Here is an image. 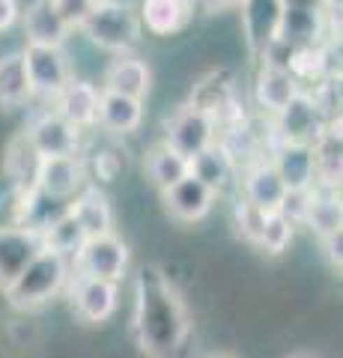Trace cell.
Instances as JSON below:
<instances>
[{
  "label": "cell",
  "mask_w": 343,
  "mask_h": 358,
  "mask_svg": "<svg viewBox=\"0 0 343 358\" xmlns=\"http://www.w3.org/2000/svg\"><path fill=\"white\" fill-rule=\"evenodd\" d=\"M135 331L149 358H170L188 334V313L180 293L159 266H143L138 278Z\"/></svg>",
  "instance_id": "1"
},
{
  "label": "cell",
  "mask_w": 343,
  "mask_h": 358,
  "mask_svg": "<svg viewBox=\"0 0 343 358\" xmlns=\"http://www.w3.org/2000/svg\"><path fill=\"white\" fill-rule=\"evenodd\" d=\"M93 45L110 54H131L135 45L140 42V18L138 9L126 3V0H96L90 15L84 18V24L75 30Z\"/></svg>",
  "instance_id": "2"
},
{
  "label": "cell",
  "mask_w": 343,
  "mask_h": 358,
  "mask_svg": "<svg viewBox=\"0 0 343 358\" xmlns=\"http://www.w3.org/2000/svg\"><path fill=\"white\" fill-rule=\"evenodd\" d=\"M66 281H69V260L45 248L33 257L24 272H21L3 293H6L13 308L33 310V308L45 305V301H51L57 296L66 287Z\"/></svg>",
  "instance_id": "3"
},
{
  "label": "cell",
  "mask_w": 343,
  "mask_h": 358,
  "mask_svg": "<svg viewBox=\"0 0 343 358\" xmlns=\"http://www.w3.org/2000/svg\"><path fill=\"white\" fill-rule=\"evenodd\" d=\"M21 57H24V69H27L33 99H48V102H54V99L60 96V90L75 78L72 57L66 54V48L24 45V48H21Z\"/></svg>",
  "instance_id": "4"
},
{
  "label": "cell",
  "mask_w": 343,
  "mask_h": 358,
  "mask_svg": "<svg viewBox=\"0 0 343 358\" xmlns=\"http://www.w3.org/2000/svg\"><path fill=\"white\" fill-rule=\"evenodd\" d=\"M218 141V129L212 117L200 110L197 105H185L180 110H173L164 122V147H170L173 152H180L182 159L191 162L194 155H200Z\"/></svg>",
  "instance_id": "5"
},
{
  "label": "cell",
  "mask_w": 343,
  "mask_h": 358,
  "mask_svg": "<svg viewBox=\"0 0 343 358\" xmlns=\"http://www.w3.org/2000/svg\"><path fill=\"white\" fill-rule=\"evenodd\" d=\"M78 275L87 278H102V281L119 284L129 266V248L117 233H105V236H93L81 245V251L72 257Z\"/></svg>",
  "instance_id": "6"
},
{
  "label": "cell",
  "mask_w": 343,
  "mask_h": 358,
  "mask_svg": "<svg viewBox=\"0 0 343 358\" xmlns=\"http://www.w3.org/2000/svg\"><path fill=\"white\" fill-rule=\"evenodd\" d=\"M30 147L36 150L42 159H54V155H81V134L75 126H69L57 110H42V114L24 129Z\"/></svg>",
  "instance_id": "7"
},
{
  "label": "cell",
  "mask_w": 343,
  "mask_h": 358,
  "mask_svg": "<svg viewBox=\"0 0 343 358\" xmlns=\"http://www.w3.org/2000/svg\"><path fill=\"white\" fill-rule=\"evenodd\" d=\"M269 162L278 171L286 192H311V188H316V162L311 143H293L278 138Z\"/></svg>",
  "instance_id": "8"
},
{
  "label": "cell",
  "mask_w": 343,
  "mask_h": 358,
  "mask_svg": "<svg viewBox=\"0 0 343 358\" xmlns=\"http://www.w3.org/2000/svg\"><path fill=\"white\" fill-rule=\"evenodd\" d=\"M39 251H45L42 233L18 224H0V287L6 289L13 284Z\"/></svg>",
  "instance_id": "9"
},
{
  "label": "cell",
  "mask_w": 343,
  "mask_h": 358,
  "mask_svg": "<svg viewBox=\"0 0 343 358\" xmlns=\"http://www.w3.org/2000/svg\"><path fill=\"white\" fill-rule=\"evenodd\" d=\"M275 120H278V138L293 141V143H314L331 122L314 102V96L305 93V90H298L295 99Z\"/></svg>",
  "instance_id": "10"
},
{
  "label": "cell",
  "mask_w": 343,
  "mask_h": 358,
  "mask_svg": "<svg viewBox=\"0 0 343 358\" xmlns=\"http://www.w3.org/2000/svg\"><path fill=\"white\" fill-rule=\"evenodd\" d=\"M69 296H72L75 317L84 320V322H93V326H96V322H105V320L114 317L119 289H117V284L102 281V278L75 275Z\"/></svg>",
  "instance_id": "11"
},
{
  "label": "cell",
  "mask_w": 343,
  "mask_h": 358,
  "mask_svg": "<svg viewBox=\"0 0 343 358\" xmlns=\"http://www.w3.org/2000/svg\"><path fill=\"white\" fill-rule=\"evenodd\" d=\"M21 33L24 45H42V48H66V42L75 36V30L57 15L51 0H39L33 6L21 9Z\"/></svg>",
  "instance_id": "12"
},
{
  "label": "cell",
  "mask_w": 343,
  "mask_h": 358,
  "mask_svg": "<svg viewBox=\"0 0 343 358\" xmlns=\"http://www.w3.org/2000/svg\"><path fill=\"white\" fill-rule=\"evenodd\" d=\"M98 96H102V87L90 78H78L75 75L69 84L60 90V96L54 99V110L75 126L78 131H87L96 126V114H98Z\"/></svg>",
  "instance_id": "13"
},
{
  "label": "cell",
  "mask_w": 343,
  "mask_h": 358,
  "mask_svg": "<svg viewBox=\"0 0 343 358\" xmlns=\"http://www.w3.org/2000/svg\"><path fill=\"white\" fill-rule=\"evenodd\" d=\"M105 93H119L129 99H147L152 90V69L149 63L138 57V54H114V60L108 63L105 78H102Z\"/></svg>",
  "instance_id": "14"
},
{
  "label": "cell",
  "mask_w": 343,
  "mask_h": 358,
  "mask_svg": "<svg viewBox=\"0 0 343 358\" xmlns=\"http://www.w3.org/2000/svg\"><path fill=\"white\" fill-rule=\"evenodd\" d=\"M87 185V164L81 155H54V159H42L36 188L51 197L72 200Z\"/></svg>",
  "instance_id": "15"
},
{
  "label": "cell",
  "mask_w": 343,
  "mask_h": 358,
  "mask_svg": "<svg viewBox=\"0 0 343 358\" xmlns=\"http://www.w3.org/2000/svg\"><path fill=\"white\" fill-rule=\"evenodd\" d=\"M239 185H242V200H248V203H254L263 212H278L286 197V185L281 182V176L269 159H257L254 164H248Z\"/></svg>",
  "instance_id": "16"
},
{
  "label": "cell",
  "mask_w": 343,
  "mask_h": 358,
  "mask_svg": "<svg viewBox=\"0 0 343 358\" xmlns=\"http://www.w3.org/2000/svg\"><path fill=\"white\" fill-rule=\"evenodd\" d=\"M191 15H194V0H140L138 6L140 27L161 39L182 33Z\"/></svg>",
  "instance_id": "17"
},
{
  "label": "cell",
  "mask_w": 343,
  "mask_h": 358,
  "mask_svg": "<svg viewBox=\"0 0 343 358\" xmlns=\"http://www.w3.org/2000/svg\"><path fill=\"white\" fill-rule=\"evenodd\" d=\"M164 194V206L168 212L176 218V221H185V224H194V221H203L209 212L215 206V194L209 192V188L200 182V179H194L188 173L185 179H180L173 188H168Z\"/></svg>",
  "instance_id": "18"
},
{
  "label": "cell",
  "mask_w": 343,
  "mask_h": 358,
  "mask_svg": "<svg viewBox=\"0 0 343 358\" xmlns=\"http://www.w3.org/2000/svg\"><path fill=\"white\" fill-rule=\"evenodd\" d=\"M188 167H191V176L200 179V182L212 192L215 197L227 194L230 188H233L239 182V167H236V159L230 155L221 143L215 141L209 150H203L200 155H194L191 162H188Z\"/></svg>",
  "instance_id": "19"
},
{
  "label": "cell",
  "mask_w": 343,
  "mask_h": 358,
  "mask_svg": "<svg viewBox=\"0 0 343 358\" xmlns=\"http://www.w3.org/2000/svg\"><path fill=\"white\" fill-rule=\"evenodd\" d=\"M272 36L293 45L295 51L319 48V36H323V9H281Z\"/></svg>",
  "instance_id": "20"
},
{
  "label": "cell",
  "mask_w": 343,
  "mask_h": 358,
  "mask_svg": "<svg viewBox=\"0 0 343 358\" xmlns=\"http://www.w3.org/2000/svg\"><path fill=\"white\" fill-rule=\"evenodd\" d=\"M143 108L140 99H129L119 93H105L98 96V114H96V126H102L108 134H117V138H126V134L138 131L143 126Z\"/></svg>",
  "instance_id": "21"
},
{
  "label": "cell",
  "mask_w": 343,
  "mask_h": 358,
  "mask_svg": "<svg viewBox=\"0 0 343 358\" xmlns=\"http://www.w3.org/2000/svg\"><path fill=\"white\" fill-rule=\"evenodd\" d=\"M298 78L286 69H275V66H263L254 78V102H257L260 110L278 117L281 110L295 99L298 93Z\"/></svg>",
  "instance_id": "22"
},
{
  "label": "cell",
  "mask_w": 343,
  "mask_h": 358,
  "mask_svg": "<svg viewBox=\"0 0 343 358\" xmlns=\"http://www.w3.org/2000/svg\"><path fill=\"white\" fill-rule=\"evenodd\" d=\"M69 212L84 227L87 239L114 233V209H110V200L105 192H98L93 185H84L81 192L69 200Z\"/></svg>",
  "instance_id": "23"
},
{
  "label": "cell",
  "mask_w": 343,
  "mask_h": 358,
  "mask_svg": "<svg viewBox=\"0 0 343 358\" xmlns=\"http://www.w3.org/2000/svg\"><path fill=\"white\" fill-rule=\"evenodd\" d=\"M39 164H42V155L30 147V141H27L24 131L15 134V138L6 143L3 173H6L9 185H13L15 192H30V188H36Z\"/></svg>",
  "instance_id": "24"
},
{
  "label": "cell",
  "mask_w": 343,
  "mask_h": 358,
  "mask_svg": "<svg viewBox=\"0 0 343 358\" xmlns=\"http://www.w3.org/2000/svg\"><path fill=\"white\" fill-rule=\"evenodd\" d=\"M311 147H314V162H316V188H323V192H337L340 164H343L340 122L331 120Z\"/></svg>",
  "instance_id": "25"
},
{
  "label": "cell",
  "mask_w": 343,
  "mask_h": 358,
  "mask_svg": "<svg viewBox=\"0 0 343 358\" xmlns=\"http://www.w3.org/2000/svg\"><path fill=\"white\" fill-rule=\"evenodd\" d=\"M30 99H33V93H30V81H27L21 48L0 54V108L13 110V108L27 105Z\"/></svg>",
  "instance_id": "26"
},
{
  "label": "cell",
  "mask_w": 343,
  "mask_h": 358,
  "mask_svg": "<svg viewBox=\"0 0 343 358\" xmlns=\"http://www.w3.org/2000/svg\"><path fill=\"white\" fill-rule=\"evenodd\" d=\"M319 239L328 236L335 230H343V209H340V194L337 192H323V188H314L311 200H307L305 209V221Z\"/></svg>",
  "instance_id": "27"
},
{
  "label": "cell",
  "mask_w": 343,
  "mask_h": 358,
  "mask_svg": "<svg viewBox=\"0 0 343 358\" xmlns=\"http://www.w3.org/2000/svg\"><path fill=\"white\" fill-rule=\"evenodd\" d=\"M188 173H191L188 159H182L180 152H173L170 147H164V143H159L156 150L147 152V176L159 192H168V188H173Z\"/></svg>",
  "instance_id": "28"
},
{
  "label": "cell",
  "mask_w": 343,
  "mask_h": 358,
  "mask_svg": "<svg viewBox=\"0 0 343 358\" xmlns=\"http://www.w3.org/2000/svg\"><path fill=\"white\" fill-rule=\"evenodd\" d=\"M42 242H45V248L66 257V260H72L75 254L81 251V245L87 242V233L78 221H75L72 212H66L60 221H54L51 227L42 233Z\"/></svg>",
  "instance_id": "29"
},
{
  "label": "cell",
  "mask_w": 343,
  "mask_h": 358,
  "mask_svg": "<svg viewBox=\"0 0 343 358\" xmlns=\"http://www.w3.org/2000/svg\"><path fill=\"white\" fill-rule=\"evenodd\" d=\"M293 224L286 221L281 212H269L265 215V224H263V233H260V248L265 254H272V257H278L284 254L286 248H290V242H293Z\"/></svg>",
  "instance_id": "30"
},
{
  "label": "cell",
  "mask_w": 343,
  "mask_h": 358,
  "mask_svg": "<svg viewBox=\"0 0 343 358\" xmlns=\"http://www.w3.org/2000/svg\"><path fill=\"white\" fill-rule=\"evenodd\" d=\"M265 215H269V212L257 209L254 203H248V200H239V203H236V227H239V233H242V236H245L251 245L260 242Z\"/></svg>",
  "instance_id": "31"
},
{
  "label": "cell",
  "mask_w": 343,
  "mask_h": 358,
  "mask_svg": "<svg viewBox=\"0 0 343 358\" xmlns=\"http://www.w3.org/2000/svg\"><path fill=\"white\" fill-rule=\"evenodd\" d=\"M51 6L57 9V15L72 30H78L84 24V18L90 15V9L96 6V0H51Z\"/></svg>",
  "instance_id": "32"
},
{
  "label": "cell",
  "mask_w": 343,
  "mask_h": 358,
  "mask_svg": "<svg viewBox=\"0 0 343 358\" xmlns=\"http://www.w3.org/2000/svg\"><path fill=\"white\" fill-rule=\"evenodd\" d=\"M323 248H326L328 263L335 268H340V263H343V230H335V233H328V236H323Z\"/></svg>",
  "instance_id": "33"
},
{
  "label": "cell",
  "mask_w": 343,
  "mask_h": 358,
  "mask_svg": "<svg viewBox=\"0 0 343 358\" xmlns=\"http://www.w3.org/2000/svg\"><path fill=\"white\" fill-rule=\"evenodd\" d=\"M21 21L18 0H0V33H9Z\"/></svg>",
  "instance_id": "34"
},
{
  "label": "cell",
  "mask_w": 343,
  "mask_h": 358,
  "mask_svg": "<svg viewBox=\"0 0 343 358\" xmlns=\"http://www.w3.org/2000/svg\"><path fill=\"white\" fill-rule=\"evenodd\" d=\"M194 3L200 9H206V13H227V9L245 3V0H194Z\"/></svg>",
  "instance_id": "35"
},
{
  "label": "cell",
  "mask_w": 343,
  "mask_h": 358,
  "mask_svg": "<svg viewBox=\"0 0 343 358\" xmlns=\"http://www.w3.org/2000/svg\"><path fill=\"white\" fill-rule=\"evenodd\" d=\"M33 3H39V0H18V6L24 9V6H33Z\"/></svg>",
  "instance_id": "36"
},
{
  "label": "cell",
  "mask_w": 343,
  "mask_h": 358,
  "mask_svg": "<svg viewBox=\"0 0 343 358\" xmlns=\"http://www.w3.org/2000/svg\"><path fill=\"white\" fill-rule=\"evenodd\" d=\"M209 358H227V355H209Z\"/></svg>",
  "instance_id": "37"
}]
</instances>
